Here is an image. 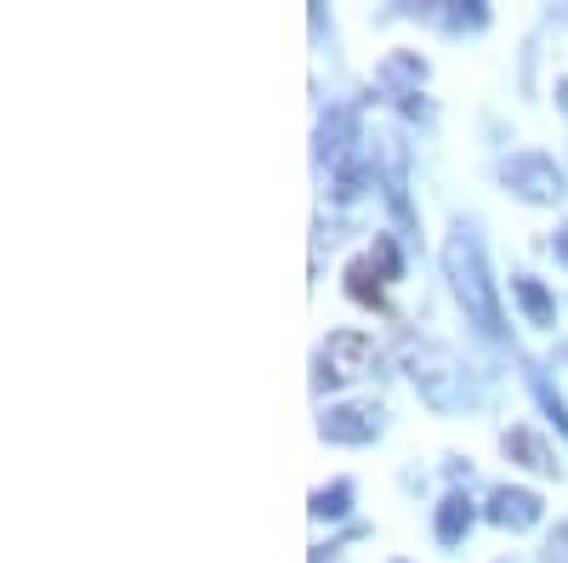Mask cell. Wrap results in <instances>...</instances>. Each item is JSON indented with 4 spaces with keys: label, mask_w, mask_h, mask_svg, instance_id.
<instances>
[{
    "label": "cell",
    "mask_w": 568,
    "mask_h": 563,
    "mask_svg": "<svg viewBox=\"0 0 568 563\" xmlns=\"http://www.w3.org/2000/svg\"><path fill=\"white\" fill-rule=\"evenodd\" d=\"M444 273H449L460 308L478 319L484 331H500V296L489 285V273H484V251H478V240H471L466 228H455L449 240H444Z\"/></svg>",
    "instance_id": "obj_1"
},
{
    "label": "cell",
    "mask_w": 568,
    "mask_h": 563,
    "mask_svg": "<svg viewBox=\"0 0 568 563\" xmlns=\"http://www.w3.org/2000/svg\"><path fill=\"white\" fill-rule=\"evenodd\" d=\"M404 364H409L420 399L433 404V410H460V404H466V370H460V359H455L449 348H438V342H409V348H404Z\"/></svg>",
    "instance_id": "obj_2"
},
{
    "label": "cell",
    "mask_w": 568,
    "mask_h": 563,
    "mask_svg": "<svg viewBox=\"0 0 568 563\" xmlns=\"http://www.w3.org/2000/svg\"><path fill=\"white\" fill-rule=\"evenodd\" d=\"M375 86H382L409 120H433V103L420 98V86H426V58L420 52H393L382 69H375Z\"/></svg>",
    "instance_id": "obj_3"
},
{
    "label": "cell",
    "mask_w": 568,
    "mask_h": 563,
    "mask_svg": "<svg viewBox=\"0 0 568 563\" xmlns=\"http://www.w3.org/2000/svg\"><path fill=\"white\" fill-rule=\"evenodd\" d=\"M500 177H506L511 194H524L529 205L562 200V171H557V160H546V154H511V160L500 165Z\"/></svg>",
    "instance_id": "obj_4"
},
{
    "label": "cell",
    "mask_w": 568,
    "mask_h": 563,
    "mask_svg": "<svg viewBox=\"0 0 568 563\" xmlns=\"http://www.w3.org/2000/svg\"><path fill=\"white\" fill-rule=\"evenodd\" d=\"M318 382H353V375H364V370H375V342L364 336V331H336L324 342V353H318Z\"/></svg>",
    "instance_id": "obj_5"
},
{
    "label": "cell",
    "mask_w": 568,
    "mask_h": 563,
    "mask_svg": "<svg viewBox=\"0 0 568 563\" xmlns=\"http://www.w3.org/2000/svg\"><path fill=\"white\" fill-rule=\"evenodd\" d=\"M318 433L329 444H369L375 433H382V410L375 404H336V410H324Z\"/></svg>",
    "instance_id": "obj_6"
},
{
    "label": "cell",
    "mask_w": 568,
    "mask_h": 563,
    "mask_svg": "<svg viewBox=\"0 0 568 563\" xmlns=\"http://www.w3.org/2000/svg\"><path fill=\"white\" fill-rule=\"evenodd\" d=\"M489 524H500V530H535V524H540V495L500 484V490L489 495Z\"/></svg>",
    "instance_id": "obj_7"
},
{
    "label": "cell",
    "mask_w": 568,
    "mask_h": 563,
    "mask_svg": "<svg viewBox=\"0 0 568 563\" xmlns=\"http://www.w3.org/2000/svg\"><path fill=\"white\" fill-rule=\"evenodd\" d=\"M353 109H329L324 114V125H318V160L329 165V171H336L342 160H353Z\"/></svg>",
    "instance_id": "obj_8"
},
{
    "label": "cell",
    "mask_w": 568,
    "mask_h": 563,
    "mask_svg": "<svg viewBox=\"0 0 568 563\" xmlns=\"http://www.w3.org/2000/svg\"><path fill=\"white\" fill-rule=\"evenodd\" d=\"M506 455L511 461H524L529 466V473H557V455H551V444L535 433V428H506Z\"/></svg>",
    "instance_id": "obj_9"
},
{
    "label": "cell",
    "mask_w": 568,
    "mask_h": 563,
    "mask_svg": "<svg viewBox=\"0 0 568 563\" xmlns=\"http://www.w3.org/2000/svg\"><path fill=\"white\" fill-rule=\"evenodd\" d=\"M347 296H353V302H364V308H375V313H393V302H387V285L375 279L369 257H364V262H347Z\"/></svg>",
    "instance_id": "obj_10"
},
{
    "label": "cell",
    "mask_w": 568,
    "mask_h": 563,
    "mask_svg": "<svg viewBox=\"0 0 568 563\" xmlns=\"http://www.w3.org/2000/svg\"><path fill=\"white\" fill-rule=\"evenodd\" d=\"M471 519H478V512H471V501H466L460 490H455V495H444V506H438V541H444V546L466 541Z\"/></svg>",
    "instance_id": "obj_11"
},
{
    "label": "cell",
    "mask_w": 568,
    "mask_h": 563,
    "mask_svg": "<svg viewBox=\"0 0 568 563\" xmlns=\"http://www.w3.org/2000/svg\"><path fill=\"white\" fill-rule=\"evenodd\" d=\"M511 296L524 302L529 324H557V308H551V296H546V285H540V279H529V273H517V279H511Z\"/></svg>",
    "instance_id": "obj_12"
},
{
    "label": "cell",
    "mask_w": 568,
    "mask_h": 563,
    "mask_svg": "<svg viewBox=\"0 0 568 563\" xmlns=\"http://www.w3.org/2000/svg\"><path fill=\"white\" fill-rule=\"evenodd\" d=\"M369 268H375V279H398V240L393 233H375V251H369Z\"/></svg>",
    "instance_id": "obj_13"
},
{
    "label": "cell",
    "mask_w": 568,
    "mask_h": 563,
    "mask_svg": "<svg viewBox=\"0 0 568 563\" xmlns=\"http://www.w3.org/2000/svg\"><path fill=\"white\" fill-rule=\"evenodd\" d=\"M347 501H353V484H329V490H318V495H313V519H342Z\"/></svg>",
    "instance_id": "obj_14"
},
{
    "label": "cell",
    "mask_w": 568,
    "mask_h": 563,
    "mask_svg": "<svg viewBox=\"0 0 568 563\" xmlns=\"http://www.w3.org/2000/svg\"><path fill=\"white\" fill-rule=\"evenodd\" d=\"M484 23H489V12L478 7V0H466V7L449 12V29H484Z\"/></svg>",
    "instance_id": "obj_15"
},
{
    "label": "cell",
    "mask_w": 568,
    "mask_h": 563,
    "mask_svg": "<svg viewBox=\"0 0 568 563\" xmlns=\"http://www.w3.org/2000/svg\"><path fill=\"white\" fill-rule=\"evenodd\" d=\"M557 257H562V262H568V228H562V233H557Z\"/></svg>",
    "instance_id": "obj_16"
},
{
    "label": "cell",
    "mask_w": 568,
    "mask_h": 563,
    "mask_svg": "<svg viewBox=\"0 0 568 563\" xmlns=\"http://www.w3.org/2000/svg\"><path fill=\"white\" fill-rule=\"evenodd\" d=\"M557 103H562V114H568V80L557 86Z\"/></svg>",
    "instance_id": "obj_17"
}]
</instances>
